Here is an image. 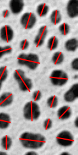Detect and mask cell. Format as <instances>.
<instances>
[{
  "mask_svg": "<svg viewBox=\"0 0 78 155\" xmlns=\"http://www.w3.org/2000/svg\"><path fill=\"white\" fill-rule=\"evenodd\" d=\"M45 137L41 134L29 132L23 133L20 137L21 145L26 148L38 149L41 148L45 143Z\"/></svg>",
  "mask_w": 78,
  "mask_h": 155,
  "instance_id": "6da1fadb",
  "label": "cell"
},
{
  "mask_svg": "<svg viewBox=\"0 0 78 155\" xmlns=\"http://www.w3.org/2000/svg\"><path fill=\"white\" fill-rule=\"evenodd\" d=\"M24 117L28 120H35L38 119L41 115L40 107L34 101L27 103L23 108Z\"/></svg>",
  "mask_w": 78,
  "mask_h": 155,
  "instance_id": "7a4b0ae2",
  "label": "cell"
},
{
  "mask_svg": "<svg viewBox=\"0 0 78 155\" xmlns=\"http://www.w3.org/2000/svg\"><path fill=\"white\" fill-rule=\"evenodd\" d=\"M50 80L51 83L56 86H62L65 85L68 80V74L60 70H54L50 75Z\"/></svg>",
  "mask_w": 78,
  "mask_h": 155,
  "instance_id": "3957f363",
  "label": "cell"
},
{
  "mask_svg": "<svg viewBox=\"0 0 78 155\" xmlns=\"http://www.w3.org/2000/svg\"><path fill=\"white\" fill-rule=\"evenodd\" d=\"M56 141L60 146L69 147L73 143L74 137L70 131H63L56 137Z\"/></svg>",
  "mask_w": 78,
  "mask_h": 155,
  "instance_id": "277c9868",
  "label": "cell"
},
{
  "mask_svg": "<svg viewBox=\"0 0 78 155\" xmlns=\"http://www.w3.org/2000/svg\"><path fill=\"white\" fill-rule=\"evenodd\" d=\"M37 21L36 16L32 12H26L24 14L20 19V23L22 26L27 29L34 27Z\"/></svg>",
  "mask_w": 78,
  "mask_h": 155,
  "instance_id": "5b68a950",
  "label": "cell"
},
{
  "mask_svg": "<svg viewBox=\"0 0 78 155\" xmlns=\"http://www.w3.org/2000/svg\"><path fill=\"white\" fill-rule=\"evenodd\" d=\"M0 37L3 41L9 42L14 38V31L9 26H4L0 29Z\"/></svg>",
  "mask_w": 78,
  "mask_h": 155,
  "instance_id": "8992f818",
  "label": "cell"
},
{
  "mask_svg": "<svg viewBox=\"0 0 78 155\" xmlns=\"http://www.w3.org/2000/svg\"><path fill=\"white\" fill-rule=\"evenodd\" d=\"M48 34V28L46 26H42L39 29L38 33L34 39V44L37 47H41L43 45L45 38Z\"/></svg>",
  "mask_w": 78,
  "mask_h": 155,
  "instance_id": "52a82bcc",
  "label": "cell"
},
{
  "mask_svg": "<svg viewBox=\"0 0 78 155\" xmlns=\"http://www.w3.org/2000/svg\"><path fill=\"white\" fill-rule=\"evenodd\" d=\"M78 97V84H74L65 94L64 100L68 103L73 102Z\"/></svg>",
  "mask_w": 78,
  "mask_h": 155,
  "instance_id": "ba28073f",
  "label": "cell"
},
{
  "mask_svg": "<svg viewBox=\"0 0 78 155\" xmlns=\"http://www.w3.org/2000/svg\"><path fill=\"white\" fill-rule=\"evenodd\" d=\"M39 58L38 56L33 53H30L26 55V59L25 65L31 70H35L39 65Z\"/></svg>",
  "mask_w": 78,
  "mask_h": 155,
  "instance_id": "9c48e42d",
  "label": "cell"
},
{
  "mask_svg": "<svg viewBox=\"0 0 78 155\" xmlns=\"http://www.w3.org/2000/svg\"><path fill=\"white\" fill-rule=\"evenodd\" d=\"M67 11L68 15L71 18H75L78 15V2L77 0H71L67 6Z\"/></svg>",
  "mask_w": 78,
  "mask_h": 155,
  "instance_id": "30bf717a",
  "label": "cell"
},
{
  "mask_svg": "<svg viewBox=\"0 0 78 155\" xmlns=\"http://www.w3.org/2000/svg\"><path fill=\"white\" fill-rule=\"evenodd\" d=\"M24 2L21 0H12L9 3L11 12L14 14H20L23 9Z\"/></svg>",
  "mask_w": 78,
  "mask_h": 155,
  "instance_id": "8fae6325",
  "label": "cell"
},
{
  "mask_svg": "<svg viewBox=\"0 0 78 155\" xmlns=\"http://www.w3.org/2000/svg\"><path fill=\"white\" fill-rule=\"evenodd\" d=\"M71 109L68 106H64L58 110L57 116L60 120H66L71 117Z\"/></svg>",
  "mask_w": 78,
  "mask_h": 155,
  "instance_id": "7c38bea8",
  "label": "cell"
},
{
  "mask_svg": "<svg viewBox=\"0 0 78 155\" xmlns=\"http://www.w3.org/2000/svg\"><path fill=\"white\" fill-rule=\"evenodd\" d=\"M14 100V95L10 92H6L0 96V107H6L10 105Z\"/></svg>",
  "mask_w": 78,
  "mask_h": 155,
  "instance_id": "4fadbf2b",
  "label": "cell"
},
{
  "mask_svg": "<svg viewBox=\"0 0 78 155\" xmlns=\"http://www.w3.org/2000/svg\"><path fill=\"white\" fill-rule=\"evenodd\" d=\"M19 87L21 91L26 92L30 91L32 87V83L31 79L24 77L23 79L18 82Z\"/></svg>",
  "mask_w": 78,
  "mask_h": 155,
  "instance_id": "5bb4252c",
  "label": "cell"
},
{
  "mask_svg": "<svg viewBox=\"0 0 78 155\" xmlns=\"http://www.w3.org/2000/svg\"><path fill=\"white\" fill-rule=\"evenodd\" d=\"M11 124L9 115L6 113L0 112V129L7 128Z\"/></svg>",
  "mask_w": 78,
  "mask_h": 155,
  "instance_id": "9a60e30c",
  "label": "cell"
},
{
  "mask_svg": "<svg viewBox=\"0 0 78 155\" xmlns=\"http://www.w3.org/2000/svg\"><path fill=\"white\" fill-rule=\"evenodd\" d=\"M65 47L68 51H75L77 48V41L76 38H71L65 42Z\"/></svg>",
  "mask_w": 78,
  "mask_h": 155,
  "instance_id": "2e32d148",
  "label": "cell"
},
{
  "mask_svg": "<svg viewBox=\"0 0 78 155\" xmlns=\"http://www.w3.org/2000/svg\"><path fill=\"white\" fill-rule=\"evenodd\" d=\"M49 11V6L45 3L39 5L37 8V12L40 17L45 16Z\"/></svg>",
  "mask_w": 78,
  "mask_h": 155,
  "instance_id": "e0dca14e",
  "label": "cell"
},
{
  "mask_svg": "<svg viewBox=\"0 0 78 155\" xmlns=\"http://www.w3.org/2000/svg\"><path fill=\"white\" fill-rule=\"evenodd\" d=\"M50 19H51V22L54 25H57V24L59 23L62 19V17H61L60 12L57 10L54 11L51 15Z\"/></svg>",
  "mask_w": 78,
  "mask_h": 155,
  "instance_id": "ac0fdd59",
  "label": "cell"
},
{
  "mask_svg": "<svg viewBox=\"0 0 78 155\" xmlns=\"http://www.w3.org/2000/svg\"><path fill=\"white\" fill-rule=\"evenodd\" d=\"M52 60L54 64H56V65L60 64L63 62V61L64 60V56H63V53L60 51L56 52L53 56Z\"/></svg>",
  "mask_w": 78,
  "mask_h": 155,
  "instance_id": "d6986e66",
  "label": "cell"
},
{
  "mask_svg": "<svg viewBox=\"0 0 78 155\" xmlns=\"http://www.w3.org/2000/svg\"><path fill=\"white\" fill-rule=\"evenodd\" d=\"M59 44V40L58 38L55 37H51L48 42V47L50 50H54L56 49L58 47Z\"/></svg>",
  "mask_w": 78,
  "mask_h": 155,
  "instance_id": "ffe728a7",
  "label": "cell"
},
{
  "mask_svg": "<svg viewBox=\"0 0 78 155\" xmlns=\"http://www.w3.org/2000/svg\"><path fill=\"white\" fill-rule=\"evenodd\" d=\"M12 143V139L8 136H5L2 139V146L4 149L6 150H9L11 148Z\"/></svg>",
  "mask_w": 78,
  "mask_h": 155,
  "instance_id": "44dd1931",
  "label": "cell"
},
{
  "mask_svg": "<svg viewBox=\"0 0 78 155\" xmlns=\"http://www.w3.org/2000/svg\"><path fill=\"white\" fill-rule=\"evenodd\" d=\"M47 104L51 108H55L58 104V98L56 96H51L47 100Z\"/></svg>",
  "mask_w": 78,
  "mask_h": 155,
  "instance_id": "7402d4cb",
  "label": "cell"
},
{
  "mask_svg": "<svg viewBox=\"0 0 78 155\" xmlns=\"http://www.w3.org/2000/svg\"><path fill=\"white\" fill-rule=\"evenodd\" d=\"M14 77L15 80L17 82H19L20 81H21L25 77V74H24V71H23L22 70H20V69L16 70L14 73Z\"/></svg>",
  "mask_w": 78,
  "mask_h": 155,
  "instance_id": "603a6c76",
  "label": "cell"
},
{
  "mask_svg": "<svg viewBox=\"0 0 78 155\" xmlns=\"http://www.w3.org/2000/svg\"><path fill=\"white\" fill-rule=\"evenodd\" d=\"M8 75V70L6 67H0V81L3 82L7 78Z\"/></svg>",
  "mask_w": 78,
  "mask_h": 155,
  "instance_id": "cb8c5ba5",
  "label": "cell"
},
{
  "mask_svg": "<svg viewBox=\"0 0 78 155\" xmlns=\"http://www.w3.org/2000/svg\"><path fill=\"white\" fill-rule=\"evenodd\" d=\"M60 33L63 35H67L70 32V26L67 23H62L59 28Z\"/></svg>",
  "mask_w": 78,
  "mask_h": 155,
  "instance_id": "d4e9b609",
  "label": "cell"
},
{
  "mask_svg": "<svg viewBox=\"0 0 78 155\" xmlns=\"http://www.w3.org/2000/svg\"><path fill=\"white\" fill-rule=\"evenodd\" d=\"M12 50V49L10 46H6L5 47H0V58H2L5 54L11 53Z\"/></svg>",
  "mask_w": 78,
  "mask_h": 155,
  "instance_id": "484cf974",
  "label": "cell"
},
{
  "mask_svg": "<svg viewBox=\"0 0 78 155\" xmlns=\"http://www.w3.org/2000/svg\"><path fill=\"white\" fill-rule=\"evenodd\" d=\"M26 54L22 53L21 54H20L18 56L17 60H18V63L21 65H25V62H26Z\"/></svg>",
  "mask_w": 78,
  "mask_h": 155,
  "instance_id": "4316f807",
  "label": "cell"
},
{
  "mask_svg": "<svg viewBox=\"0 0 78 155\" xmlns=\"http://www.w3.org/2000/svg\"><path fill=\"white\" fill-rule=\"evenodd\" d=\"M32 98L35 101H37L38 100H40L42 98V93L41 91H36L33 93L32 95Z\"/></svg>",
  "mask_w": 78,
  "mask_h": 155,
  "instance_id": "83f0119b",
  "label": "cell"
},
{
  "mask_svg": "<svg viewBox=\"0 0 78 155\" xmlns=\"http://www.w3.org/2000/svg\"><path fill=\"white\" fill-rule=\"evenodd\" d=\"M44 126L45 130H50L53 126V122L50 119H47L44 121Z\"/></svg>",
  "mask_w": 78,
  "mask_h": 155,
  "instance_id": "f1b7e54d",
  "label": "cell"
},
{
  "mask_svg": "<svg viewBox=\"0 0 78 155\" xmlns=\"http://www.w3.org/2000/svg\"><path fill=\"white\" fill-rule=\"evenodd\" d=\"M29 45V42H28L27 40H26V39L23 40V41L20 42V48H21V49L23 50H26V49L28 48Z\"/></svg>",
  "mask_w": 78,
  "mask_h": 155,
  "instance_id": "f546056e",
  "label": "cell"
},
{
  "mask_svg": "<svg viewBox=\"0 0 78 155\" xmlns=\"http://www.w3.org/2000/svg\"><path fill=\"white\" fill-rule=\"evenodd\" d=\"M71 67L74 70H78V59H74L71 62Z\"/></svg>",
  "mask_w": 78,
  "mask_h": 155,
  "instance_id": "4dcf8cb0",
  "label": "cell"
},
{
  "mask_svg": "<svg viewBox=\"0 0 78 155\" xmlns=\"http://www.w3.org/2000/svg\"><path fill=\"white\" fill-rule=\"evenodd\" d=\"M9 14H10V12H9V11L8 10H5V11L3 12V16L4 17H5V18L9 17Z\"/></svg>",
  "mask_w": 78,
  "mask_h": 155,
  "instance_id": "1f68e13d",
  "label": "cell"
},
{
  "mask_svg": "<svg viewBox=\"0 0 78 155\" xmlns=\"http://www.w3.org/2000/svg\"><path fill=\"white\" fill-rule=\"evenodd\" d=\"M37 153L35 151H29L26 153V155H37Z\"/></svg>",
  "mask_w": 78,
  "mask_h": 155,
  "instance_id": "d6a6232c",
  "label": "cell"
},
{
  "mask_svg": "<svg viewBox=\"0 0 78 155\" xmlns=\"http://www.w3.org/2000/svg\"><path fill=\"white\" fill-rule=\"evenodd\" d=\"M77 122H78V118L77 117V118L76 119V120H75V122H74V124H75V126H76V127H77H77H78V125H77Z\"/></svg>",
  "mask_w": 78,
  "mask_h": 155,
  "instance_id": "836d02e7",
  "label": "cell"
},
{
  "mask_svg": "<svg viewBox=\"0 0 78 155\" xmlns=\"http://www.w3.org/2000/svg\"><path fill=\"white\" fill-rule=\"evenodd\" d=\"M62 155H65V154H67V155H70V154L68 153H66V152H63L62 153H61Z\"/></svg>",
  "mask_w": 78,
  "mask_h": 155,
  "instance_id": "e575fe53",
  "label": "cell"
},
{
  "mask_svg": "<svg viewBox=\"0 0 78 155\" xmlns=\"http://www.w3.org/2000/svg\"><path fill=\"white\" fill-rule=\"evenodd\" d=\"M0 154H6L5 152H0Z\"/></svg>",
  "mask_w": 78,
  "mask_h": 155,
  "instance_id": "d590c367",
  "label": "cell"
},
{
  "mask_svg": "<svg viewBox=\"0 0 78 155\" xmlns=\"http://www.w3.org/2000/svg\"><path fill=\"white\" fill-rule=\"evenodd\" d=\"M2 86V81H0V89H1Z\"/></svg>",
  "mask_w": 78,
  "mask_h": 155,
  "instance_id": "8d00e7d4",
  "label": "cell"
}]
</instances>
